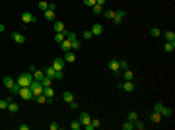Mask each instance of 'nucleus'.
Returning <instances> with one entry per match:
<instances>
[{
	"label": "nucleus",
	"instance_id": "nucleus-7",
	"mask_svg": "<svg viewBox=\"0 0 175 130\" xmlns=\"http://www.w3.org/2000/svg\"><path fill=\"white\" fill-rule=\"evenodd\" d=\"M119 87H121V90H123V91H126V93H132V91H134V84H132V82H121V84H119Z\"/></svg>",
	"mask_w": 175,
	"mask_h": 130
},
{
	"label": "nucleus",
	"instance_id": "nucleus-22",
	"mask_svg": "<svg viewBox=\"0 0 175 130\" xmlns=\"http://www.w3.org/2000/svg\"><path fill=\"white\" fill-rule=\"evenodd\" d=\"M62 99H64V101L68 103V105H70V103L74 101V95H72L70 91H64V93H62Z\"/></svg>",
	"mask_w": 175,
	"mask_h": 130
},
{
	"label": "nucleus",
	"instance_id": "nucleus-31",
	"mask_svg": "<svg viewBox=\"0 0 175 130\" xmlns=\"http://www.w3.org/2000/svg\"><path fill=\"white\" fill-rule=\"evenodd\" d=\"M121 128H123V130H132V128H134V124H132L130 121H125L123 124H121Z\"/></svg>",
	"mask_w": 175,
	"mask_h": 130
},
{
	"label": "nucleus",
	"instance_id": "nucleus-19",
	"mask_svg": "<svg viewBox=\"0 0 175 130\" xmlns=\"http://www.w3.org/2000/svg\"><path fill=\"white\" fill-rule=\"evenodd\" d=\"M60 49H62V53H68V51H72V45H70V39H64L60 43Z\"/></svg>",
	"mask_w": 175,
	"mask_h": 130
},
{
	"label": "nucleus",
	"instance_id": "nucleus-38",
	"mask_svg": "<svg viewBox=\"0 0 175 130\" xmlns=\"http://www.w3.org/2000/svg\"><path fill=\"white\" fill-rule=\"evenodd\" d=\"M62 78H64V72H62V70H57V72H55V78H53V80H62Z\"/></svg>",
	"mask_w": 175,
	"mask_h": 130
},
{
	"label": "nucleus",
	"instance_id": "nucleus-40",
	"mask_svg": "<svg viewBox=\"0 0 175 130\" xmlns=\"http://www.w3.org/2000/svg\"><path fill=\"white\" fill-rule=\"evenodd\" d=\"M8 101H10V97H6V99H0V109H6V107H8Z\"/></svg>",
	"mask_w": 175,
	"mask_h": 130
},
{
	"label": "nucleus",
	"instance_id": "nucleus-8",
	"mask_svg": "<svg viewBox=\"0 0 175 130\" xmlns=\"http://www.w3.org/2000/svg\"><path fill=\"white\" fill-rule=\"evenodd\" d=\"M109 70L113 72V74H119V72H121V66H119V60H117V58L109 60Z\"/></svg>",
	"mask_w": 175,
	"mask_h": 130
},
{
	"label": "nucleus",
	"instance_id": "nucleus-30",
	"mask_svg": "<svg viewBox=\"0 0 175 130\" xmlns=\"http://www.w3.org/2000/svg\"><path fill=\"white\" fill-rule=\"evenodd\" d=\"M150 118H152V122H156V124H158V122H160V121H162V115H160V113H158V111H154V113H152V117H150Z\"/></svg>",
	"mask_w": 175,
	"mask_h": 130
},
{
	"label": "nucleus",
	"instance_id": "nucleus-5",
	"mask_svg": "<svg viewBox=\"0 0 175 130\" xmlns=\"http://www.w3.org/2000/svg\"><path fill=\"white\" fill-rule=\"evenodd\" d=\"M22 22H24V25H29V23H35L37 18H35L31 12H24V14H22Z\"/></svg>",
	"mask_w": 175,
	"mask_h": 130
},
{
	"label": "nucleus",
	"instance_id": "nucleus-42",
	"mask_svg": "<svg viewBox=\"0 0 175 130\" xmlns=\"http://www.w3.org/2000/svg\"><path fill=\"white\" fill-rule=\"evenodd\" d=\"M82 37H84V39H92L93 35H92V31H84V33H82Z\"/></svg>",
	"mask_w": 175,
	"mask_h": 130
},
{
	"label": "nucleus",
	"instance_id": "nucleus-17",
	"mask_svg": "<svg viewBox=\"0 0 175 130\" xmlns=\"http://www.w3.org/2000/svg\"><path fill=\"white\" fill-rule=\"evenodd\" d=\"M163 51L169 54V53H173L175 51V41H166V45H163Z\"/></svg>",
	"mask_w": 175,
	"mask_h": 130
},
{
	"label": "nucleus",
	"instance_id": "nucleus-4",
	"mask_svg": "<svg viewBox=\"0 0 175 130\" xmlns=\"http://www.w3.org/2000/svg\"><path fill=\"white\" fill-rule=\"evenodd\" d=\"M18 95L22 97L24 101H31V99H33V95H31V90H29V87H22V86H20Z\"/></svg>",
	"mask_w": 175,
	"mask_h": 130
},
{
	"label": "nucleus",
	"instance_id": "nucleus-11",
	"mask_svg": "<svg viewBox=\"0 0 175 130\" xmlns=\"http://www.w3.org/2000/svg\"><path fill=\"white\" fill-rule=\"evenodd\" d=\"M51 66H53L55 70H64V58H55Z\"/></svg>",
	"mask_w": 175,
	"mask_h": 130
},
{
	"label": "nucleus",
	"instance_id": "nucleus-15",
	"mask_svg": "<svg viewBox=\"0 0 175 130\" xmlns=\"http://www.w3.org/2000/svg\"><path fill=\"white\" fill-rule=\"evenodd\" d=\"M43 16H45V19H47V22H55V18H57L55 10H45Z\"/></svg>",
	"mask_w": 175,
	"mask_h": 130
},
{
	"label": "nucleus",
	"instance_id": "nucleus-23",
	"mask_svg": "<svg viewBox=\"0 0 175 130\" xmlns=\"http://www.w3.org/2000/svg\"><path fill=\"white\" fill-rule=\"evenodd\" d=\"M163 37H166V41H175V31H163Z\"/></svg>",
	"mask_w": 175,
	"mask_h": 130
},
{
	"label": "nucleus",
	"instance_id": "nucleus-12",
	"mask_svg": "<svg viewBox=\"0 0 175 130\" xmlns=\"http://www.w3.org/2000/svg\"><path fill=\"white\" fill-rule=\"evenodd\" d=\"M89 31H92V35H95V37H97V35L103 33V25H101V23H93V27L89 29Z\"/></svg>",
	"mask_w": 175,
	"mask_h": 130
},
{
	"label": "nucleus",
	"instance_id": "nucleus-46",
	"mask_svg": "<svg viewBox=\"0 0 175 130\" xmlns=\"http://www.w3.org/2000/svg\"><path fill=\"white\" fill-rule=\"evenodd\" d=\"M2 31H4V23H0V33H2Z\"/></svg>",
	"mask_w": 175,
	"mask_h": 130
},
{
	"label": "nucleus",
	"instance_id": "nucleus-21",
	"mask_svg": "<svg viewBox=\"0 0 175 130\" xmlns=\"http://www.w3.org/2000/svg\"><path fill=\"white\" fill-rule=\"evenodd\" d=\"M43 95H47L49 99H53V97H55V90H53V86H49V87H43Z\"/></svg>",
	"mask_w": 175,
	"mask_h": 130
},
{
	"label": "nucleus",
	"instance_id": "nucleus-3",
	"mask_svg": "<svg viewBox=\"0 0 175 130\" xmlns=\"http://www.w3.org/2000/svg\"><path fill=\"white\" fill-rule=\"evenodd\" d=\"M29 90H31V95L37 97V95L43 93V84H41L39 80H33V82H31V86H29Z\"/></svg>",
	"mask_w": 175,
	"mask_h": 130
},
{
	"label": "nucleus",
	"instance_id": "nucleus-37",
	"mask_svg": "<svg viewBox=\"0 0 175 130\" xmlns=\"http://www.w3.org/2000/svg\"><path fill=\"white\" fill-rule=\"evenodd\" d=\"M66 39H70V41H76V39H78V35L74 33V31H66Z\"/></svg>",
	"mask_w": 175,
	"mask_h": 130
},
{
	"label": "nucleus",
	"instance_id": "nucleus-41",
	"mask_svg": "<svg viewBox=\"0 0 175 130\" xmlns=\"http://www.w3.org/2000/svg\"><path fill=\"white\" fill-rule=\"evenodd\" d=\"M84 2V6H88V8H92L93 4H95V0H82Z\"/></svg>",
	"mask_w": 175,
	"mask_h": 130
},
{
	"label": "nucleus",
	"instance_id": "nucleus-9",
	"mask_svg": "<svg viewBox=\"0 0 175 130\" xmlns=\"http://www.w3.org/2000/svg\"><path fill=\"white\" fill-rule=\"evenodd\" d=\"M2 84H4V87H6L8 91H12L14 87H16V82H14V78H10V76H6V78H4V80H2Z\"/></svg>",
	"mask_w": 175,
	"mask_h": 130
},
{
	"label": "nucleus",
	"instance_id": "nucleus-36",
	"mask_svg": "<svg viewBox=\"0 0 175 130\" xmlns=\"http://www.w3.org/2000/svg\"><path fill=\"white\" fill-rule=\"evenodd\" d=\"M136 118H138V115H136V113H134V111H130V113H129V117H126V121H130V122H134V121H136Z\"/></svg>",
	"mask_w": 175,
	"mask_h": 130
},
{
	"label": "nucleus",
	"instance_id": "nucleus-16",
	"mask_svg": "<svg viewBox=\"0 0 175 130\" xmlns=\"http://www.w3.org/2000/svg\"><path fill=\"white\" fill-rule=\"evenodd\" d=\"M6 109H8L10 113H18V111H20L18 103H14V99H12V97H10V101H8V107H6Z\"/></svg>",
	"mask_w": 175,
	"mask_h": 130
},
{
	"label": "nucleus",
	"instance_id": "nucleus-1",
	"mask_svg": "<svg viewBox=\"0 0 175 130\" xmlns=\"http://www.w3.org/2000/svg\"><path fill=\"white\" fill-rule=\"evenodd\" d=\"M31 82H33V76H31V72H24V74L18 76V80H16V84L22 86V87H29Z\"/></svg>",
	"mask_w": 175,
	"mask_h": 130
},
{
	"label": "nucleus",
	"instance_id": "nucleus-25",
	"mask_svg": "<svg viewBox=\"0 0 175 130\" xmlns=\"http://www.w3.org/2000/svg\"><path fill=\"white\" fill-rule=\"evenodd\" d=\"M33 99H35L37 103H39V105H45V103H47V99H49V97H47V95H43V93H41V95L33 97Z\"/></svg>",
	"mask_w": 175,
	"mask_h": 130
},
{
	"label": "nucleus",
	"instance_id": "nucleus-13",
	"mask_svg": "<svg viewBox=\"0 0 175 130\" xmlns=\"http://www.w3.org/2000/svg\"><path fill=\"white\" fill-rule=\"evenodd\" d=\"M64 39H66V29H64V31H58V33H55V43H57V45H60Z\"/></svg>",
	"mask_w": 175,
	"mask_h": 130
},
{
	"label": "nucleus",
	"instance_id": "nucleus-28",
	"mask_svg": "<svg viewBox=\"0 0 175 130\" xmlns=\"http://www.w3.org/2000/svg\"><path fill=\"white\" fill-rule=\"evenodd\" d=\"M125 72V80L126 82H132V80H134V74H132V70L129 68V70H123Z\"/></svg>",
	"mask_w": 175,
	"mask_h": 130
},
{
	"label": "nucleus",
	"instance_id": "nucleus-24",
	"mask_svg": "<svg viewBox=\"0 0 175 130\" xmlns=\"http://www.w3.org/2000/svg\"><path fill=\"white\" fill-rule=\"evenodd\" d=\"M43 72H45V76H47V78H55V72H57V70L53 68V66H47Z\"/></svg>",
	"mask_w": 175,
	"mask_h": 130
},
{
	"label": "nucleus",
	"instance_id": "nucleus-20",
	"mask_svg": "<svg viewBox=\"0 0 175 130\" xmlns=\"http://www.w3.org/2000/svg\"><path fill=\"white\" fill-rule=\"evenodd\" d=\"M53 29H55L57 33H58V31H64V23L58 22V19H55V22H53Z\"/></svg>",
	"mask_w": 175,
	"mask_h": 130
},
{
	"label": "nucleus",
	"instance_id": "nucleus-10",
	"mask_svg": "<svg viewBox=\"0 0 175 130\" xmlns=\"http://www.w3.org/2000/svg\"><path fill=\"white\" fill-rule=\"evenodd\" d=\"M12 39H14L18 45H24V43H25V35H24V33H18V31H14V33H12Z\"/></svg>",
	"mask_w": 175,
	"mask_h": 130
},
{
	"label": "nucleus",
	"instance_id": "nucleus-26",
	"mask_svg": "<svg viewBox=\"0 0 175 130\" xmlns=\"http://www.w3.org/2000/svg\"><path fill=\"white\" fill-rule=\"evenodd\" d=\"M92 10H93V14H95V16H101V14H103V6H99V4H93Z\"/></svg>",
	"mask_w": 175,
	"mask_h": 130
},
{
	"label": "nucleus",
	"instance_id": "nucleus-35",
	"mask_svg": "<svg viewBox=\"0 0 175 130\" xmlns=\"http://www.w3.org/2000/svg\"><path fill=\"white\" fill-rule=\"evenodd\" d=\"M103 16H105L107 19H113V18H115V10H105Z\"/></svg>",
	"mask_w": 175,
	"mask_h": 130
},
{
	"label": "nucleus",
	"instance_id": "nucleus-39",
	"mask_svg": "<svg viewBox=\"0 0 175 130\" xmlns=\"http://www.w3.org/2000/svg\"><path fill=\"white\" fill-rule=\"evenodd\" d=\"M119 66H121V70H129V62L126 60H119Z\"/></svg>",
	"mask_w": 175,
	"mask_h": 130
},
{
	"label": "nucleus",
	"instance_id": "nucleus-18",
	"mask_svg": "<svg viewBox=\"0 0 175 130\" xmlns=\"http://www.w3.org/2000/svg\"><path fill=\"white\" fill-rule=\"evenodd\" d=\"M76 60V51H68L64 53V62H74Z\"/></svg>",
	"mask_w": 175,
	"mask_h": 130
},
{
	"label": "nucleus",
	"instance_id": "nucleus-32",
	"mask_svg": "<svg viewBox=\"0 0 175 130\" xmlns=\"http://www.w3.org/2000/svg\"><path fill=\"white\" fill-rule=\"evenodd\" d=\"M41 84H43V87H49V86H53V78H43V80H41Z\"/></svg>",
	"mask_w": 175,
	"mask_h": 130
},
{
	"label": "nucleus",
	"instance_id": "nucleus-34",
	"mask_svg": "<svg viewBox=\"0 0 175 130\" xmlns=\"http://www.w3.org/2000/svg\"><path fill=\"white\" fill-rule=\"evenodd\" d=\"M70 45H72V51H80L82 49V45H80V41H70Z\"/></svg>",
	"mask_w": 175,
	"mask_h": 130
},
{
	"label": "nucleus",
	"instance_id": "nucleus-14",
	"mask_svg": "<svg viewBox=\"0 0 175 130\" xmlns=\"http://www.w3.org/2000/svg\"><path fill=\"white\" fill-rule=\"evenodd\" d=\"M78 121H80V122H82V126H84V124H88L89 121H92V117H89V113H86V111H84V113H80Z\"/></svg>",
	"mask_w": 175,
	"mask_h": 130
},
{
	"label": "nucleus",
	"instance_id": "nucleus-2",
	"mask_svg": "<svg viewBox=\"0 0 175 130\" xmlns=\"http://www.w3.org/2000/svg\"><path fill=\"white\" fill-rule=\"evenodd\" d=\"M154 109H156V111L160 113L162 117H167V118L173 115V111H171V109H169V107H166V105H163L162 101H156V105H154Z\"/></svg>",
	"mask_w": 175,
	"mask_h": 130
},
{
	"label": "nucleus",
	"instance_id": "nucleus-6",
	"mask_svg": "<svg viewBox=\"0 0 175 130\" xmlns=\"http://www.w3.org/2000/svg\"><path fill=\"white\" fill-rule=\"evenodd\" d=\"M125 16H126V12H125V10H115V18H113L115 25H121V23H123Z\"/></svg>",
	"mask_w": 175,
	"mask_h": 130
},
{
	"label": "nucleus",
	"instance_id": "nucleus-27",
	"mask_svg": "<svg viewBox=\"0 0 175 130\" xmlns=\"http://www.w3.org/2000/svg\"><path fill=\"white\" fill-rule=\"evenodd\" d=\"M132 124H134V128H136V130H144V128H146V124H144V122H142V121H140V118H136V121H134V122H132Z\"/></svg>",
	"mask_w": 175,
	"mask_h": 130
},
{
	"label": "nucleus",
	"instance_id": "nucleus-45",
	"mask_svg": "<svg viewBox=\"0 0 175 130\" xmlns=\"http://www.w3.org/2000/svg\"><path fill=\"white\" fill-rule=\"evenodd\" d=\"M95 4H99V6H103V4H105V0H95Z\"/></svg>",
	"mask_w": 175,
	"mask_h": 130
},
{
	"label": "nucleus",
	"instance_id": "nucleus-33",
	"mask_svg": "<svg viewBox=\"0 0 175 130\" xmlns=\"http://www.w3.org/2000/svg\"><path fill=\"white\" fill-rule=\"evenodd\" d=\"M70 128H72V130H80V128H82V122H80V121H72V122H70Z\"/></svg>",
	"mask_w": 175,
	"mask_h": 130
},
{
	"label": "nucleus",
	"instance_id": "nucleus-44",
	"mask_svg": "<svg viewBox=\"0 0 175 130\" xmlns=\"http://www.w3.org/2000/svg\"><path fill=\"white\" fill-rule=\"evenodd\" d=\"M70 109H74V111H78V103H76V101H72V103H70Z\"/></svg>",
	"mask_w": 175,
	"mask_h": 130
},
{
	"label": "nucleus",
	"instance_id": "nucleus-43",
	"mask_svg": "<svg viewBox=\"0 0 175 130\" xmlns=\"http://www.w3.org/2000/svg\"><path fill=\"white\" fill-rule=\"evenodd\" d=\"M49 128H51V130H58V128H60V124H58V122H51Z\"/></svg>",
	"mask_w": 175,
	"mask_h": 130
},
{
	"label": "nucleus",
	"instance_id": "nucleus-29",
	"mask_svg": "<svg viewBox=\"0 0 175 130\" xmlns=\"http://www.w3.org/2000/svg\"><path fill=\"white\" fill-rule=\"evenodd\" d=\"M150 35H152L154 39H158V37H162V31L158 29V27H152V29H150Z\"/></svg>",
	"mask_w": 175,
	"mask_h": 130
}]
</instances>
